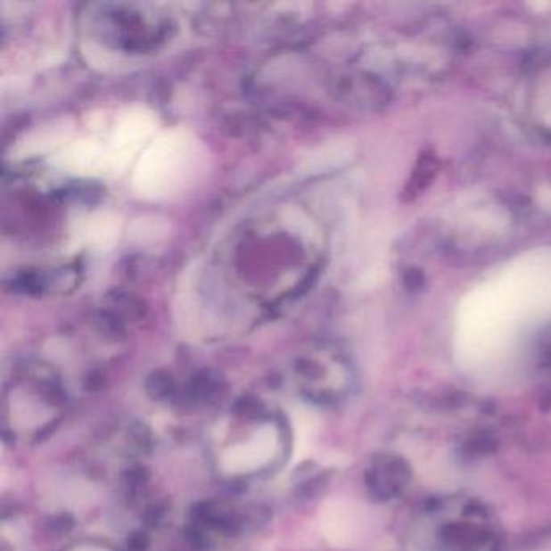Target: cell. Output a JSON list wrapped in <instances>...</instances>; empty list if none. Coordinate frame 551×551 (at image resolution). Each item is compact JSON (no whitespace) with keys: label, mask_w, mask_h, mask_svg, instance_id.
Here are the masks:
<instances>
[{"label":"cell","mask_w":551,"mask_h":551,"mask_svg":"<svg viewBox=\"0 0 551 551\" xmlns=\"http://www.w3.org/2000/svg\"><path fill=\"white\" fill-rule=\"evenodd\" d=\"M198 149L188 133L175 129L155 139L135 172V188L144 198H165L190 180Z\"/></svg>","instance_id":"6da1fadb"},{"label":"cell","mask_w":551,"mask_h":551,"mask_svg":"<svg viewBox=\"0 0 551 551\" xmlns=\"http://www.w3.org/2000/svg\"><path fill=\"white\" fill-rule=\"evenodd\" d=\"M154 128V119L144 111H133L120 121L119 128L115 131V165L121 157L127 160L131 154L133 147H136L139 141L146 138L147 135Z\"/></svg>","instance_id":"7a4b0ae2"},{"label":"cell","mask_w":551,"mask_h":551,"mask_svg":"<svg viewBox=\"0 0 551 551\" xmlns=\"http://www.w3.org/2000/svg\"><path fill=\"white\" fill-rule=\"evenodd\" d=\"M63 160L70 170L87 172L95 169L103 160V147L93 141H79L75 146L69 147L63 154Z\"/></svg>","instance_id":"3957f363"},{"label":"cell","mask_w":551,"mask_h":551,"mask_svg":"<svg viewBox=\"0 0 551 551\" xmlns=\"http://www.w3.org/2000/svg\"><path fill=\"white\" fill-rule=\"evenodd\" d=\"M120 232V222L117 217L103 212L91 220L87 238L97 248H111L117 242Z\"/></svg>","instance_id":"277c9868"},{"label":"cell","mask_w":551,"mask_h":551,"mask_svg":"<svg viewBox=\"0 0 551 551\" xmlns=\"http://www.w3.org/2000/svg\"><path fill=\"white\" fill-rule=\"evenodd\" d=\"M167 233V224L157 217H141L129 228V238L136 243H152Z\"/></svg>","instance_id":"5b68a950"}]
</instances>
